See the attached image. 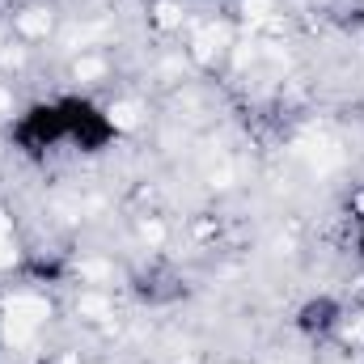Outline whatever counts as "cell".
<instances>
[{
	"label": "cell",
	"mask_w": 364,
	"mask_h": 364,
	"mask_svg": "<svg viewBox=\"0 0 364 364\" xmlns=\"http://www.w3.org/2000/svg\"><path fill=\"white\" fill-rule=\"evenodd\" d=\"M47 301L43 296H30V292H21V296H13L9 305H4V314H0V322H4V339L9 343H30L43 326H47Z\"/></svg>",
	"instance_id": "6da1fadb"
},
{
	"label": "cell",
	"mask_w": 364,
	"mask_h": 364,
	"mask_svg": "<svg viewBox=\"0 0 364 364\" xmlns=\"http://www.w3.org/2000/svg\"><path fill=\"white\" fill-rule=\"evenodd\" d=\"M17 259V246H13V220L0 212V267H9Z\"/></svg>",
	"instance_id": "7a4b0ae2"
},
{
	"label": "cell",
	"mask_w": 364,
	"mask_h": 364,
	"mask_svg": "<svg viewBox=\"0 0 364 364\" xmlns=\"http://www.w3.org/2000/svg\"><path fill=\"white\" fill-rule=\"evenodd\" d=\"M17 26H21L26 34H43V30H47V17H43V13H26Z\"/></svg>",
	"instance_id": "3957f363"
},
{
	"label": "cell",
	"mask_w": 364,
	"mask_h": 364,
	"mask_svg": "<svg viewBox=\"0 0 364 364\" xmlns=\"http://www.w3.org/2000/svg\"><path fill=\"white\" fill-rule=\"evenodd\" d=\"M0 110H9V93L0 90Z\"/></svg>",
	"instance_id": "277c9868"
}]
</instances>
